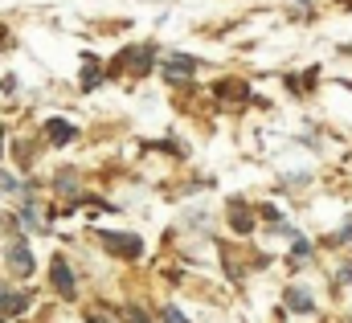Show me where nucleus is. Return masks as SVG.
<instances>
[{
  "label": "nucleus",
  "mask_w": 352,
  "mask_h": 323,
  "mask_svg": "<svg viewBox=\"0 0 352 323\" xmlns=\"http://www.w3.org/2000/svg\"><path fill=\"white\" fill-rule=\"evenodd\" d=\"M340 242H352V217H349V225L340 230Z\"/></svg>",
  "instance_id": "obj_14"
},
{
  "label": "nucleus",
  "mask_w": 352,
  "mask_h": 323,
  "mask_svg": "<svg viewBox=\"0 0 352 323\" xmlns=\"http://www.w3.org/2000/svg\"><path fill=\"white\" fill-rule=\"evenodd\" d=\"M82 86L94 90L98 86V62H94V54H87V70H82Z\"/></svg>",
  "instance_id": "obj_8"
},
{
  "label": "nucleus",
  "mask_w": 352,
  "mask_h": 323,
  "mask_svg": "<svg viewBox=\"0 0 352 323\" xmlns=\"http://www.w3.org/2000/svg\"><path fill=\"white\" fill-rule=\"evenodd\" d=\"M127 315H131V323H152L144 311H140V307H127Z\"/></svg>",
  "instance_id": "obj_12"
},
{
  "label": "nucleus",
  "mask_w": 352,
  "mask_h": 323,
  "mask_svg": "<svg viewBox=\"0 0 352 323\" xmlns=\"http://www.w3.org/2000/svg\"><path fill=\"white\" fill-rule=\"evenodd\" d=\"M164 320H168V323H184V315H180L176 307H168V311H164Z\"/></svg>",
  "instance_id": "obj_13"
},
{
  "label": "nucleus",
  "mask_w": 352,
  "mask_h": 323,
  "mask_svg": "<svg viewBox=\"0 0 352 323\" xmlns=\"http://www.w3.org/2000/svg\"><path fill=\"white\" fill-rule=\"evenodd\" d=\"M287 303H291L295 311H311V299H307V295H299V291H287Z\"/></svg>",
  "instance_id": "obj_9"
},
{
  "label": "nucleus",
  "mask_w": 352,
  "mask_h": 323,
  "mask_svg": "<svg viewBox=\"0 0 352 323\" xmlns=\"http://www.w3.org/2000/svg\"><path fill=\"white\" fill-rule=\"evenodd\" d=\"M8 270L16 274V278H29L33 274V254H29V245L21 242H8Z\"/></svg>",
  "instance_id": "obj_2"
},
{
  "label": "nucleus",
  "mask_w": 352,
  "mask_h": 323,
  "mask_svg": "<svg viewBox=\"0 0 352 323\" xmlns=\"http://www.w3.org/2000/svg\"><path fill=\"white\" fill-rule=\"evenodd\" d=\"M58 184H62V192H78V188H74V172H70V168L58 176Z\"/></svg>",
  "instance_id": "obj_11"
},
{
  "label": "nucleus",
  "mask_w": 352,
  "mask_h": 323,
  "mask_svg": "<svg viewBox=\"0 0 352 323\" xmlns=\"http://www.w3.org/2000/svg\"><path fill=\"white\" fill-rule=\"evenodd\" d=\"M192 70H197V58H188V54H176L173 62L164 66V74H168V78H188Z\"/></svg>",
  "instance_id": "obj_3"
},
{
  "label": "nucleus",
  "mask_w": 352,
  "mask_h": 323,
  "mask_svg": "<svg viewBox=\"0 0 352 323\" xmlns=\"http://www.w3.org/2000/svg\"><path fill=\"white\" fill-rule=\"evenodd\" d=\"M0 140H4V127H0Z\"/></svg>",
  "instance_id": "obj_15"
},
{
  "label": "nucleus",
  "mask_w": 352,
  "mask_h": 323,
  "mask_svg": "<svg viewBox=\"0 0 352 323\" xmlns=\"http://www.w3.org/2000/svg\"><path fill=\"white\" fill-rule=\"evenodd\" d=\"M25 311V295H12L8 287H0V315H16Z\"/></svg>",
  "instance_id": "obj_7"
},
{
  "label": "nucleus",
  "mask_w": 352,
  "mask_h": 323,
  "mask_svg": "<svg viewBox=\"0 0 352 323\" xmlns=\"http://www.w3.org/2000/svg\"><path fill=\"white\" fill-rule=\"evenodd\" d=\"M45 131H50V140H54V144H70V140L78 135V127H70L66 119H50V123H45Z\"/></svg>",
  "instance_id": "obj_4"
},
{
  "label": "nucleus",
  "mask_w": 352,
  "mask_h": 323,
  "mask_svg": "<svg viewBox=\"0 0 352 323\" xmlns=\"http://www.w3.org/2000/svg\"><path fill=\"white\" fill-rule=\"evenodd\" d=\"M307 258H311V245H307V242H295V249H291V262L299 266V262H307Z\"/></svg>",
  "instance_id": "obj_10"
},
{
  "label": "nucleus",
  "mask_w": 352,
  "mask_h": 323,
  "mask_svg": "<svg viewBox=\"0 0 352 323\" xmlns=\"http://www.w3.org/2000/svg\"><path fill=\"white\" fill-rule=\"evenodd\" d=\"M102 245L111 249V254H119V258H140L144 254V238H135V234H98Z\"/></svg>",
  "instance_id": "obj_1"
},
{
  "label": "nucleus",
  "mask_w": 352,
  "mask_h": 323,
  "mask_svg": "<svg viewBox=\"0 0 352 323\" xmlns=\"http://www.w3.org/2000/svg\"><path fill=\"white\" fill-rule=\"evenodd\" d=\"M230 217H234L230 225H234L238 234H250V230H254V213H250L246 205H230Z\"/></svg>",
  "instance_id": "obj_6"
},
{
  "label": "nucleus",
  "mask_w": 352,
  "mask_h": 323,
  "mask_svg": "<svg viewBox=\"0 0 352 323\" xmlns=\"http://www.w3.org/2000/svg\"><path fill=\"white\" fill-rule=\"evenodd\" d=\"M54 287H58L62 295H74V274H70V266H66L62 258H54Z\"/></svg>",
  "instance_id": "obj_5"
}]
</instances>
